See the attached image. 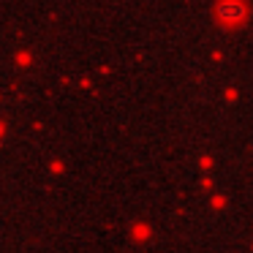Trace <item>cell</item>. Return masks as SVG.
<instances>
[{
  "label": "cell",
  "mask_w": 253,
  "mask_h": 253,
  "mask_svg": "<svg viewBox=\"0 0 253 253\" xmlns=\"http://www.w3.org/2000/svg\"><path fill=\"white\" fill-rule=\"evenodd\" d=\"M242 17H245V8L242 6H231V3L220 6V19H242Z\"/></svg>",
  "instance_id": "obj_1"
}]
</instances>
